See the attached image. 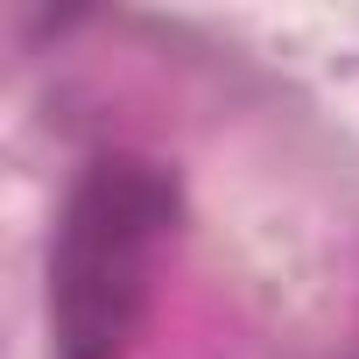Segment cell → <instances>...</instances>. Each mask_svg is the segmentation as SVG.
<instances>
[{
    "mask_svg": "<svg viewBox=\"0 0 359 359\" xmlns=\"http://www.w3.org/2000/svg\"><path fill=\"white\" fill-rule=\"evenodd\" d=\"M176 176L148 155L85 162L50 247V359H134L176 240Z\"/></svg>",
    "mask_w": 359,
    "mask_h": 359,
    "instance_id": "6da1fadb",
    "label": "cell"
}]
</instances>
